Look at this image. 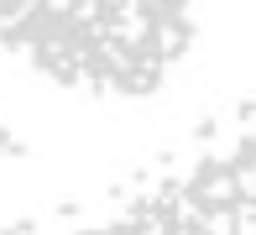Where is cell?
Returning <instances> with one entry per match:
<instances>
[{"label": "cell", "mask_w": 256, "mask_h": 235, "mask_svg": "<svg viewBox=\"0 0 256 235\" xmlns=\"http://www.w3.org/2000/svg\"><path fill=\"white\" fill-rule=\"evenodd\" d=\"M152 230H256V157H230L204 168L172 198L142 209Z\"/></svg>", "instance_id": "obj_2"}, {"label": "cell", "mask_w": 256, "mask_h": 235, "mask_svg": "<svg viewBox=\"0 0 256 235\" xmlns=\"http://www.w3.org/2000/svg\"><path fill=\"white\" fill-rule=\"evenodd\" d=\"M199 0H0V42L89 94H152L194 42Z\"/></svg>", "instance_id": "obj_1"}]
</instances>
